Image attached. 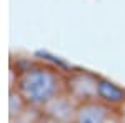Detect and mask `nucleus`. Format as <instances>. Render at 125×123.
<instances>
[{"mask_svg":"<svg viewBox=\"0 0 125 123\" xmlns=\"http://www.w3.org/2000/svg\"><path fill=\"white\" fill-rule=\"evenodd\" d=\"M77 105H78V102L75 98H72L67 93V90H65L60 95L53 96L50 102H47L39 110V113L52 116L55 120H60V122L72 123L73 122V116H75V112H77Z\"/></svg>","mask_w":125,"mask_h":123,"instance_id":"obj_3","label":"nucleus"},{"mask_svg":"<svg viewBox=\"0 0 125 123\" xmlns=\"http://www.w3.org/2000/svg\"><path fill=\"white\" fill-rule=\"evenodd\" d=\"M32 112H35V110H32ZM37 113H35V116H37ZM35 116L32 118L29 112L27 115H22V116H17V118H9V123H35Z\"/></svg>","mask_w":125,"mask_h":123,"instance_id":"obj_7","label":"nucleus"},{"mask_svg":"<svg viewBox=\"0 0 125 123\" xmlns=\"http://www.w3.org/2000/svg\"><path fill=\"white\" fill-rule=\"evenodd\" d=\"M115 113L118 115L120 122H122V123H125V102H124V103H122V105H120V106H118V108L115 110Z\"/></svg>","mask_w":125,"mask_h":123,"instance_id":"obj_9","label":"nucleus"},{"mask_svg":"<svg viewBox=\"0 0 125 123\" xmlns=\"http://www.w3.org/2000/svg\"><path fill=\"white\" fill-rule=\"evenodd\" d=\"M114 112L115 110L112 106L100 102L98 98L80 102L77 105V112L72 123H104Z\"/></svg>","mask_w":125,"mask_h":123,"instance_id":"obj_4","label":"nucleus"},{"mask_svg":"<svg viewBox=\"0 0 125 123\" xmlns=\"http://www.w3.org/2000/svg\"><path fill=\"white\" fill-rule=\"evenodd\" d=\"M29 112H32V108L25 102V98L20 95V92L17 88L10 86V90H9V118H17V116H22V115H27Z\"/></svg>","mask_w":125,"mask_h":123,"instance_id":"obj_6","label":"nucleus"},{"mask_svg":"<svg viewBox=\"0 0 125 123\" xmlns=\"http://www.w3.org/2000/svg\"><path fill=\"white\" fill-rule=\"evenodd\" d=\"M35 123H65V122H60V120L52 118V116H47V115L37 113V116H35Z\"/></svg>","mask_w":125,"mask_h":123,"instance_id":"obj_8","label":"nucleus"},{"mask_svg":"<svg viewBox=\"0 0 125 123\" xmlns=\"http://www.w3.org/2000/svg\"><path fill=\"white\" fill-rule=\"evenodd\" d=\"M104 123H122V122H120V118H118V115H117L115 112H114V113L110 115V116H108V118H107V120H105Z\"/></svg>","mask_w":125,"mask_h":123,"instance_id":"obj_10","label":"nucleus"},{"mask_svg":"<svg viewBox=\"0 0 125 123\" xmlns=\"http://www.w3.org/2000/svg\"><path fill=\"white\" fill-rule=\"evenodd\" d=\"M10 86L19 90L32 110L39 112L53 96L65 92L67 73L55 65L35 62L20 68Z\"/></svg>","mask_w":125,"mask_h":123,"instance_id":"obj_1","label":"nucleus"},{"mask_svg":"<svg viewBox=\"0 0 125 123\" xmlns=\"http://www.w3.org/2000/svg\"><path fill=\"white\" fill-rule=\"evenodd\" d=\"M98 100L117 110L125 102V88L117 85L114 82L100 76V85H98Z\"/></svg>","mask_w":125,"mask_h":123,"instance_id":"obj_5","label":"nucleus"},{"mask_svg":"<svg viewBox=\"0 0 125 123\" xmlns=\"http://www.w3.org/2000/svg\"><path fill=\"white\" fill-rule=\"evenodd\" d=\"M98 85H100V76L87 72V70H73L67 73V93L75 98L78 103L87 100H95L98 98Z\"/></svg>","mask_w":125,"mask_h":123,"instance_id":"obj_2","label":"nucleus"}]
</instances>
